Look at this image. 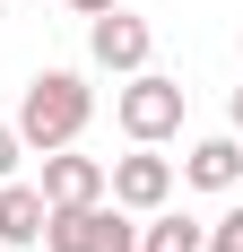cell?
Returning a JSON list of instances; mask_svg holds the SVG:
<instances>
[{"label": "cell", "mask_w": 243, "mask_h": 252, "mask_svg": "<svg viewBox=\"0 0 243 252\" xmlns=\"http://www.w3.org/2000/svg\"><path fill=\"white\" fill-rule=\"evenodd\" d=\"M70 9H78V18H104V9H122V0H70Z\"/></svg>", "instance_id": "cell-12"}, {"label": "cell", "mask_w": 243, "mask_h": 252, "mask_svg": "<svg viewBox=\"0 0 243 252\" xmlns=\"http://www.w3.org/2000/svg\"><path fill=\"white\" fill-rule=\"evenodd\" d=\"M44 191H35V183H0V252L9 244H44Z\"/></svg>", "instance_id": "cell-8"}, {"label": "cell", "mask_w": 243, "mask_h": 252, "mask_svg": "<svg viewBox=\"0 0 243 252\" xmlns=\"http://www.w3.org/2000/svg\"><path fill=\"white\" fill-rule=\"evenodd\" d=\"M104 191H113V209H130V218L165 209V200H174V157H156V148L113 157V165H104Z\"/></svg>", "instance_id": "cell-4"}, {"label": "cell", "mask_w": 243, "mask_h": 252, "mask_svg": "<svg viewBox=\"0 0 243 252\" xmlns=\"http://www.w3.org/2000/svg\"><path fill=\"white\" fill-rule=\"evenodd\" d=\"M200 252H243V209H226L217 226H209V244H200Z\"/></svg>", "instance_id": "cell-10"}, {"label": "cell", "mask_w": 243, "mask_h": 252, "mask_svg": "<svg viewBox=\"0 0 243 252\" xmlns=\"http://www.w3.org/2000/svg\"><path fill=\"white\" fill-rule=\"evenodd\" d=\"M182 183H200V191H235V183H243V139H235V130L200 139V148L182 157Z\"/></svg>", "instance_id": "cell-7"}, {"label": "cell", "mask_w": 243, "mask_h": 252, "mask_svg": "<svg viewBox=\"0 0 243 252\" xmlns=\"http://www.w3.org/2000/svg\"><path fill=\"white\" fill-rule=\"evenodd\" d=\"M44 209H87L104 200V157H70V148H44Z\"/></svg>", "instance_id": "cell-6"}, {"label": "cell", "mask_w": 243, "mask_h": 252, "mask_svg": "<svg viewBox=\"0 0 243 252\" xmlns=\"http://www.w3.org/2000/svg\"><path fill=\"white\" fill-rule=\"evenodd\" d=\"M148 18H130V9H104V18H87V52H96V70H113V78H130V70H148Z\"/></svg>", "instance_id": "cell-5"}, {"label": "cell", "mask_w": 243, "mask_h": 252, "mask_svg": "<svg viewBox=\"0 0 243 252\" xmlns=\"http://www.w3.org/2000/svg\"><path fill=\"white\" fill-rule=\"evenodd\" d=\"M226 122H235V139H243V87H235V104H226Z\"/></svg>", "instance_id": "cell-13"}, {"label": "cell", "mask_w": 243, "mask_h": 252, "mask_svg": "<svg viewBox=\"0 0 243 252\" xmlns=\"http://www.w3.org/2000/svg\"><path fill=\"white\" fill-rule=\"evenodd\" d=\"M44 252H139V226H130V209H52L44 218Z\"/></svg>", "instance_id": "cell-3"}, {"label": "cell", "mask_w": 243, "mask_h": 252, "mask_svg": "<svg viewBox=\"0 0 243 252\" xmlns=\"http://www.w3.org/2000/svg\"><path fill=\"white\" fill-rule=\"evenodd\" d=\"M113 122L130 130L139 148H156V139L182 130V87L156 78V70H130V78H122V96H113Z\"/></svg>", "instance_id": "cell-2"}, {"label": "cell", "mask_w": 243, "mask_h": 252, "mask_svg": "<svg viewBox=\"0 0 243 252\" xmlns=\"http://www.w3.org/2000/svg\"><path fill=\"white\" fill-rule=\"evenodd\" d=\"M18 157H26V139H18V130H9V122H0V183L18 174Z\"/></svg>", "instance_id": "cell-11"}, {"label": "cell", "mask_w": 243, "mask_h": 252, "mask_svg": "<svg viewBox=\"0 0 243 252\" xmlns=\"http://www.w3.org/2000/svg\"><path fill=\"white\" fill-rule=\"evenodd\" d=\"M200 244H209V226L182 209H148V226H139V252H200Z\"/></svg>", "instance_id": "cell-9"}, {"label": "cell", "mask_w": 243, "mask_h": 252, "mask_svg": "<svg viewBox=\"0 0 243 252\" xmlns=\"http://www.w3.org/2000/svg\"><path fill=\"white\" fill-rule=\"evenodd\" d=\"M87 113H96V87H87L78 70H35V78H26V96H18V122H9V130L44 157V148H70L78 130H87Z\"/></svg>", "instance_id": "cell-1"}]
</instances>
